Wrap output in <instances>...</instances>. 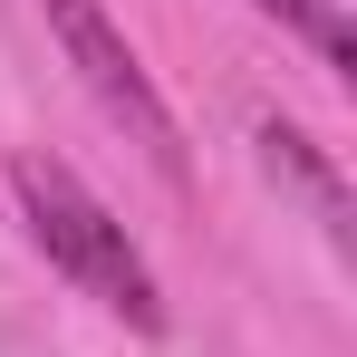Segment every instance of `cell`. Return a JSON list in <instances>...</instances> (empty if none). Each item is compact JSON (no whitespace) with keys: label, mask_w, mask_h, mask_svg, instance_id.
<instances>
[{"label":"cell","mask_w":357,"mask_h":357,"mask_svg":"<svg viewBox=\"0 0 357 357\" xmlns=\"http://www.w3.org/2000/svg\"><path fill=\"white\" fill-rule=\"evenodd\" d=\"M10 193H20V213H29V241H39V251H49L87 299H107L126 328H165L155 271L135 261L126 222H116V213H107L77 174H68L59 155H20V165H10Z\"/></svg>","instance_id":"6da1fadb"},{"label":"cell","mask_w":357,"mask_h":357,"mask_svg":"<svg viewBox=\"0 0 357 357\" xmlns=\"http://www.w3.org/2000/svg\"><path fill=\"white\" fill-rule=\"evenodd\" d=\"M49 29H59L68 68L87 77V97H97V107H107V116H116L126 135H135V145H145V155H155V165L174 174V165H183L174 107L155 97V77H145V59H135V49L116 39V20H107L97 0H49Z\"/></svg>","instance_id":"7a4b0ae2"},{"label":"cell","mask_w":357,"mask_h":357,"mask_svg":"<svg viewBox=\"0 0 357 357\" xmlns=\"http://www.w3.org/2000/svg\"><path fill=\"white\" fill-rule=\"evenodd\" d=\"M261 165H271V174L290 183V193H309V213H319V222H328V232L348 241V183L328 174V165H319V145H309V135H299V126H261Z\"/></svg>","instance_id":"3957f363"},{"label":"cell","mask_w":357,"mask_h":357,"mask_svg":"<svg viewBox=\"0 0 357 357\" xmlns=\"http://www.w3.org/2000/svg\"><path fill=\"white\" fill-rule=\"evenodd\" d=\"M261 10H271L280 29H299L328 68H357V39H348V20H338V0H261Z\"/></svg>","instance_id":"277c9868"}]
</instances>
